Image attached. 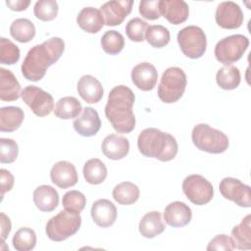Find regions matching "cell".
I'll return each instance as SVG.
<instances>
[{
  "label": "cell",
  "instance_id": "6da1fadb",
  "mask_svg": "<svg viewBox=\"0 0 251 251\" xmlns=\"http://www.w3.org/2000/svg\"><path fill=\"white\" fill-rule=\"evenodd\" d=\"M64 50L65 42L60 37H51L31 47L21 67L24 77L30 81L43 78L47 69L60 59Z\"/></svg>",
  "mask_w": 251,
  "mask_h": 251
},
{
  "label": "cell",
  "instance_id": "7a4b0ae2",
  "mask_svg": "<svg viewBox=\"0 0 251 251\" xmlns=\"http://www.w3.org/2000/svg\"><path fill=\"white\" fill-rule=\"evenodd\" d=\"M134 94L126 85L115 86L108 95L105 116L113 128L120 133H129L135 127V117L132 112Z\"/></svg>",
  "mask_w": 251,
  "mask_h": 251
},
{
  "label": "cell",
  "instance_id": "3957f363",
  "mask_svg": "<svg viewBox=\"0 0 251 251\" xmlns=\"http://www.w3.org/2000/svg\"><path fill=\"white\" fill-rule=\"evenodd\" d=\"M137 146L143 156L156 158L162 162L173 160L178 151L176 138L155 127L145 128L139 133Z\"/></svg>",
  "mask_w": 251,
  "mask_h": 251
},
{
  "label": "cell",
  "instance_id": "277c9868",
  "mask_svg": "<svg viewBox=\"0 0 251 251\" xmlns=\"http://www.w3.org/2000/svg\"><path fill=\"white\" fill-rule=\"evenodd\" d=\"M191 139L197 149L212 154L223 153L228 147V137L207 124L196 125L192 129Z\"/></svg>",
  "mask_w": 251,
  "mask_h": 251
},
{
  "label": "cell",
  "instance_id": "5b68a950",
  "mask_svg": "<svg viewBox=\"0 0 251 251\" xmlns=\"http://www.w3.org/2000/svg\"><path fill=\"white\" fill-rule=\"evenodd\" d=\"M185 73L177 67L168 68L162 75L158 96L164 103H175L181 98L186 87Z\"/></svg>",
  "mask_w": 251,
  "mask_h": 251
},
{
  "label": "cell",
  "instance_id": "8992f818",
  "mask_svg": "<svg viewBox=\"0 0 251 251\" xmlns=\"http://www.w3.org/2000/svg\"><path fill=\"white\" fill-rule=\"evenodd\" d=\"M81 225L79 214L67 210L59 212L46 224V234L53 241H63L76 233Z\"/></svg>",
  "mask_w": 251,
  "mask_h": 251
},
{
  "label": "cell",
  "instance_id": "52a82bcc",
  "mask_svg": "<svg viewBox=\"0 0 251 251\" xmlns=\"http://www.w3.org/2000/svg\"><path fill=\"white\" fill-rule=\"evenodd\" d=\"M176 39L180 50L188 58L198 59L206 51V34L199 26L188 25L183 27L178 31Z\"/></svg>",
  "mask_w": 251,
  "mask_h": 251
},
{
  "label": "cell",
  "instance_id": "ba28073f",
  "mask_svg": "<svg viewBox=\"0 0 251 251\" xmlns=\"http://www.w3.org/2000/svg\"><path fill=\"white\" fill-rule=\"evenodd\" d=\"M249 39L242 34H232L221 39L215 47L216 59L225 66L238 61L247 50Z\"/></svg>",
  "mask_w": 251,
  "mask_h": 251
},
{
  "label": "cell",
  "instance_id": "9c48e42d",
  "mask_svg": "<svg viewBox=\"0 0 251 251\" xmlns=\"http://www.w3.org/2000/svg\"><path fill=\"white\" fill-rule=\"evenodd\" d=\"M182 191L187 199L195 205H205L214 196L212 183L200 175H190L182 181Z\"/></svg>",
  "mask_w": 251,
  "mask_h": 251
},
{
  "label": "cell",
  "instance_id": "30bf717a",
  "mask_svg": "<svg viewBox=\"0 0 251 251\" xmlns=\"http://www.w3.org/2000/svg\"><path fill=\"white\" fill-rule=\"evenodd\" d=\"M24 102L38 117L48 116L54 111V100L50 93L35 85H28L21 93Z\"/></svg>",
  "mask_w": 251,
  "mask_h": 251
},
{
  "label": "cell",
  "instance_id": "8fae6325",
  "mask_svg": "<svg viewBox=\"0 0 251 251\" xmlns=\"http://www.w3.org/2000/svg\"><path fill=\"white\" fill-rule=\"evenodd\" d=\"M221 194L227 200H230L240 207H251V192L250 186L241 182L234 177H225L221 180Z\"/></svg>",
  "mask_w": 251,
  "mask_h": 251
},
{
  "label": "cell",
  "instance_id": "7c38bea8",
  "mask_svg": "<svg viewBox=\"0 0 251 251\" xmlns=\"http://www.w3.org/2000/svg\"><path fill=\"white\" fill-rule=\"evenodd\" d=\"M215 19L221 27L234 29L241 26L244 17L241 8L235 2L225 1L218 5Z\"/></svg>",
  "mask_w": 251,
  "mask_h": 251
},
{
  "label": "cell",
  "instance_id": "4fadbf2b",
  "mask_svg": "<svg viewBox=\"0 0 251 251\" xmlns=\"http://www.w3.org/2000/svg\"><path fill=\"white\" fill-rule=\"evenodd\" d=\"M132 5V0H113L103 4L100 11L104 18L105 25L109 26L121 25L130 14Z\"/></svg>",
  "mask_w": 251,
  "mask_h": 251
},
{
  "label": "cell",
  "instance_id": "5bb4252c",
  "mask_svg": "<svg viewBox=\"0 0 251 251\" xmlns=\"http://www.w3.org/2000/svg\"><path fill=\"white\" fill-rule=\"evenodd\" d=\"M158 78V72L156 68L148 63L142 62L136 65L131 71V80L133 84L142 91L152 90Z\"/></svg>",
  "mask_w": 251,
  "mask_h": 251
},
{
  "label": "cell",
  "instance_id": "9a60e30c",
  "mask_svg": "<svg viewBox=\"0 0 251 251\" xmlns=\"http://www.w3.org/2000/svg\"><path fill=\"white\" fill-rule=\"evenodd\" d=\"M52 182L60 188H68L76 184L78 177L75 167L68 161L55 163L50 171Z\"/></svg>",
  "mask_w": 251,
  "mask_h": 251
},
{
  "label": "cell",
  "instance_id": "2e32d148",
  "mask_svg": "<svg viewBox=\"0 0 251 251\" xmlns=\"http://www.w3.org/2000/svg\"><path fill=\"white\" fill-rule=\"evenodd\" d=\"M73 126L78 134L90 137L99 131L101 127V121L96 110L91 107H85L82 114L74 121Z\"/></svg>",
  "mask_w": 251,
  "mask_h": 251
},
{
  "label": "cell",
  "instance_id": "e0dca14e",
  "mask_svg": "<svg viewBox=\"0 0 251 251\" xmlns=\"http://www.w3.org/2000/svg\"><path fill=\"white\" fill-rule=\"evenodd\" d=\"M159 8L161 15L173 25L182 24L189 15V7L183 0H160Z\"/></svg>",
  "mask_w": 251,
  "mask_h": 251
},
{
  "label": "cell",
  "instance_id": "ac0fdd59",
  "mask_svg": "<svg viewBox=\"0 0 251 251\" xmlns=\"http://www.w3.org/2000/svg\"><path fill=\"white\" fill-rule=\"evenodd\" d=\"M192 218L191 209L183 202L170 203L164 211V220L170 226L182 227L188 225Z\"/></svg>",
  "mask_w": 251,
  "mask_h": 251
},
{
  "label": "cell",
  "instance_id": "d6986e66",
  "mask_svg": "<svg viewBox=\"0 0 251 251\" xmlns=\"http://www.w3.org/2000/svg\"><path fill=\"white\" fill-rule=\"evenodd\" d=\"M91 218L93 222L101 227L112 226L117 219V208L108 199H98L91 207Z\"/></svg>",
  "mask_w": 251,
  "mask_h": 251
},
{
  "label": "cell",
  "instance_id": "ffe728a7",
  "mask_svg": "<svg viewBox=\"0 0 251 251\" xmlns=\"http://www.w3.org/2000/svg\"><path fill=\"white\" fill-rule=\"evenodd\" d=\"M101 149L108 159L121 160L127 155L129 151V142L126 137L112 133L104 138Z\"/></svg>",
  "mask_w": 251,
  "mask_h": 251
},
{
  "label": "cell",
  "instance_id": "44dd1931",
  "mask_svg": "<svg viewBox=\"0 0 251 251\" xmlns=\"http://www.w3.org/2000/svg\"><path fill=\"white\" fill-rule=\"evenodd\" d=\"M77 92L86 103H97L103 97V86L101 82L90 75H82L77 82Z\"/></svg>",
  "mask_w": 251,
  "mask_h": 251
},
{
  "label": "cell",
  "instance_id": "7402d4cb",
  "mask_svg": "<svg viewBox=\"0 0 251 251\" xmlns=\"http://www.w3.org/2000/svg\"><path fill=\"white\" fill-rule=\"evenodd\" d=\"M76 23L82 30L88 33L98 32L105 24L101 11L93 7L82 8L76 17Z\"/></svg>",
  "mask_w": 251,
  "mask_h": 251
},
{
  "label": "cell",
  "instance_id": "603a6c76",
  "mask_svg": "<svg viewBox=\"0 0 251 251\" xmlns=\"http://www.w3.org/2000/svg\"><path fill=\"white\" fill-rule=\"evenodd\" d=\"M33 202L42 212H52L59 204V194L50 185H40L33 191Z\"/></svg>",
  "mask_w": 251,
  "mask_h": 251
},
{
  "label": "cell",
  "instance_id": "cb8c5ba5",
  "mask_svg": "<svg viewBox=\"0 0 251 251\" xmlns=\"http://www.w3.org/2000/svg\"><path fill=\"white\" fill-rule=\"evenodd\" d=\"M21 85L15 75L4 68H0V99L15 101L21 96Z\"/></svg>",
  "mask_w": 251,
  "mask_h": 251
},
{
  "label": "cell",
  "instance_id": "d4e9b609",
  "mask_svg": "<svg viewBox=\"0 0 251 251\" xmlns=\"http://www.w3.org/2000/svg\"><path fill=\"white\" fill-rule=\"evenodd\" d=\"M140 234L145 238H153L165 230V225L162 222L161 214L157 211L146 213L138 225Z\"/></svg>",
  "mask_w": 251,
  "mask_h": 251
},
{
  "label": "cell",
  "instance_id": "484cf974",
  "mask_svg": "<svg viewBox=\"0 0 251 251\" xmlns=\"http://www.w3.org/2000/svg\"><path fill=\"white\" fill-rule=\"evenodd\" d=\"M24 118V111L20 107H2L0 109V130L3 132L15 131L22 125Z\"/></svg>",
  "mask_w": 251,
  "mask_h": 251
},
{
  "label": "cell",
  "instance_id": "4316f807",
  "mask_svg": "<svg viewBox=\"0 0 251 251\" xmlns=\"http://www.w3.org/2000/svg\"><path fill=\"white\" fill-rule=\"evenodd\" d=\"M231 239L236 249L248 250L251 248V215H247L239 225L232 228Z\"/></svg>",
  "mask_w": 251,
  "mask_h": 251
},
{
  "label": "cell",
  "instance_id": "83f0119b",
  "mask_svg": "<svg viewBox=\"0 0 251 251\" xmlns=\"http://www.w3.org/2000/svg\"><path fill=\"white\" fill-rule=\"evenodd\" d=\"M82 107L80 102L73 96H66L58 100L55 105L54 114L62 120H70L78 117Z\"/></svg>",
  "mask_w": 251,
  "mask_h": 251
},
{
  "label": "cell",
  "instance_id": "f1b7e54d",
  "mask_svg": "<svg viewBox=\"0 0 251 251\" xmlns=\"http://www.w3.org/2000/svg\"><path fill=\"white\" fill-rule=\"evenodd\" d=\"M82 173L85 180L90 184H100L107 177V168L105 164L97 158L86 161Z\"/></svg>",
  "mask_w": 251,
  "mask_h": 251
},
{
  "label": "cell",
  "instance_id": "f546056e",
  "mask_svg": "<svg viewBox=\"0 0 251 251\" xmlns=\"http://www.w3.org/2000/svg\"><path fill=\"white\" fill-rule=\"evenodd\" d=\"M113 198L121 205H131L139 198V188L130 181H124L113 189Z\"/></svg>",
  "mask_w": 251,
  "mask_h": 251
},
{
  "label": "cell",
  "instance_id": "4dcf8cb0",
  "mask_svg": "<svg viewBox=\"0 0 251 251\" xmlns=\"http://www.w3.org/2000/svg\"><path fill=\"white\" fill-rule=\"evenodd\" d=\"M10 33L17 41L26 43L35 36V26L32 22L27 19H16L10 25Z\"/></svg>",
  "mask_w": 251,
  "mask_h": 251
},
{
  "label": "cell",
  "instance_id": "1f68e13d",
  "mask_svg": "<svg viewBox=\"0 0 251 251\" xmlns=\"http://www.w3.org/2000/svg\"><path fill=\"white\" fill-rule=\"evenodd\" d=\"M240 72L238 68L232 65L224 66L216 75L218 85L225 90L235 89L240 83Z\"/></svg>",
  "mask_w": 251,
  "mask_h": 251
},
{
  "label": "cell",
  "instance_id": "d6a6232c",
  "mask_svg": "<svg viewBox=\"0 0 251 251\" xmlns=\"http://www.w3.org/2000/svg\"><path fill=\"white\" fill-rule=\"evenodd\" d=\"M171 35L167 27L161 25H148L145 31L146 41L155 48H162L170 41Z\"/></svg>",
  "mask_w": 251,
  "mask_h": 251
},
{
  "label": "cell",
  "instance_id": "836d02e7",
  "mask_svg": "<svg viewBox=\"0 0 251 251\" xmlns=\"http://www.w3.org/2000/svg\"><path fill=\"white\" fill-rule=\"evenodd\" d=\"M13 246L18 251H29L35 247L36 234L29 227H21L16 231L12 240Z\"/></svg>",
  "mask_w": 251,
  "mask_h": 251
},
{
  "label": "cell",
  "instance_id": "e575fe53",
  "mask_svg": "<svg viewBox=\"0 0 251 251\" xmlns=\"http://www.w3.org/2000/svg\"><path fill=\"white\" fill-rule=\"evenodd\" d=\"M101 46L107 54L117 55L125 46L124 36L117 30H108L101 37Z\"/></svg>",
  "mask_w": 251,
  "mask_h": 251
},
{
  "label": "cell",
  "instance_id": "d590c367",
  "mask_svg": "<svg viewBox=\"0 0 251 251\" xmlns=\"http://www.w3.org/2000/svg\"><path fill=\"white\" fill-rule=\"evenodd\" d=\"M58 3L55 0H39L33 8L34 16L43 22L52 21L58 14Z\"/></svg>",
  "mask_w": 251,
  "mask_h": 251
},
{
  "label": "cell",
  "instance_id": "8d00e7d4",
  "mask_svg": "<svg viewBox=\"0 0 251 251\" xmlns=\"http://www.w3.org/2000/svg\"><path fill=\"white\" fill-rule=\"evenodd\" d=\"M62 204L65 210L79 214L85 207L86 198L80 191L70 190L64 194Z\"/></svg>",
  "mask_w": 251,
  "mask_h": 251
},
{
  "label": "cell",
  "instance_id": "74e56055",
  "mask_svg": "<svg viewBox=\"0 0 251 251\" xmlns=\"http://www.w3.org/2000/svg\"><path fill=\"white\" fill-rule=\"evenodd\" d=\"M20 59V49L10 39L0 38V63L14 65Z\"/></svg>",
  "mask_w": 251,
  "mask_h": 251
},
{
  "label": "cell",
  "instance_id": "f35d334b",
  "mask_svg": "<svg viewBox=\"0 0 251 251\" xmlns=\"http://www.w3.org/2000/svg\"><path fill=\"white\" fill-rule=\"evenodd\" d=\"M148 25L140 18L131 19L126 25V33L127 37L134 42H142Z\"/></svg>",
  "mask_w": 251,
  "mask_h": 251
},
{
  "label": "cell",
  "instance_id": "ab89813d",
  "mask_svg": "<svg viewBox=\"0 0 251 251\" xmlns=\"http://www.w3.org/2000/svg\"><path fill=\"white\" fill-rule=\"evenodd\" d=\"M19 154L17 142L11 138H0V162L11 164L16 161Z\"/></svg>",
  "mask_w": 251,
  "mask_h": 251
},
{
  "label": "cell",
  "instance_id": "60d3db41",
  "mask_svg": "<svg viewBox=\"0 0 251 251\" xmlns=\"http://www.w3.org/2000/svg\"><path fill=\"white\" fill-rule=\"evenodd\" d=\"M160 0H144L139 3V13L140 15L150 21H154L160 18Z\"/></svg>",
  "mask_w": 251,
  "mask_h": 251
},
{
  "label": "cell",
  "instance_id": "b9f144b4",
  "mask_svg": "<svg viewBox=\"0 0 251 251\" xmlns=\"http://www.w3.org/2000/svg\"><path fill=\"white\" fill-rule=\"evenodd\" d=\"M235 249L233 241L231 237L226 234H218L216 235L208 244L207 250H217V251H229Z\"/></svg>",
  "mask_w": 251,
  "mask_h": 251
},
{
  "label": "cell",
  "instance_id": "7bdbcfd3",
  "mask_svg": "<svg viewBox=\"0 0 251 251\" xmlns=\"http://www.w3.org/2000/svg\"><path fill=\"white\" fill-rule=\"evenodd\" d=\"M1 176V199H3L4 194L10 191L14 185V176L5 169L0 170Z\"/></svg>",
  "mask_w": 251,
  "mask_h": 251
},
{
  "label": "cell",
  "instance_id": "ee69618b",
  "mask_svg": "<svg viewBox=\"0 0 251 251\" xmlns=\"http://www.w3.org/2000/svg\"><path fill=\"white\" fill-rule=\"evenodd\" d=\"M0 220H1V240L5 241V239L8 237V234L11 231L12 225L10 219L4 214H0Z\"/></svg>",
  "mask_w": 251,
  "mask_h": 251
},
{
  "label": "cell",
  "instance_id": "f6af8a7d",
  "mask_svg": "<svg viewBox=\"0 0 251 251\" xmlns=\"http://www.w3.org/2000/svg\"><path fill=\"white\" fill-rule=\"evenodd\" d=\"M30 4L29 0H7L6 5L13 11H24Z\"/></svg>",
  "mask_w": 251,
  "mask_h": 251
}]
</instances>
